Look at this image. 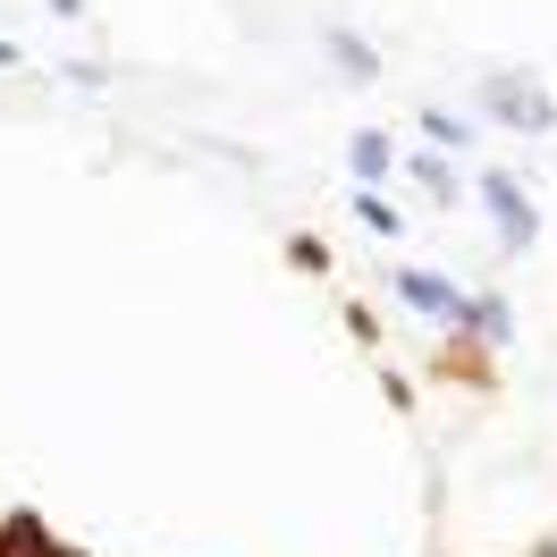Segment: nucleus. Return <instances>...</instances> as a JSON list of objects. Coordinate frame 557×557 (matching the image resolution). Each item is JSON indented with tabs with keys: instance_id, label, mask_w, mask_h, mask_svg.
Masks as SVG:
<instances>
[{
	"instance_id": "f257e3e1",
	"label": "nucleus",
	"mask_w": 557,
	"mask_h": 557,
	"mask_svg": "<svg viewBox=\"0 0 557 557\" xmlns=\"http://www.w3.org/2000/svg\"><path fill=\"white\" fill-rule=\"evenodd\" d=\"M397 296H406L414 313H431V321H465V313H473V305H465L440 271H406V278H397Z\"/></svg>"
},
{
	"instance_id": "f03ea898",
	"label": "nucleus",
	"mask_w": 557,
	"mask_h": 557,
	"mask_svg": "<svg viewBox=\"0 0 557 557\" xmlns=\"http://www.w3.org/2000/svg\"><path fill=\"white\" fill-rule=\"evenodd\" d=\"M482 195H490V211H498V228H507V245H532V203H523L516 186H507V177H490Z\"/></svg>"
},
{
	"instance_id": "7ed1b4c3",
	"label": "nucleus",
	"mask_w": 557,
	"mask_h": 557,
	"mask_svg": "<svg viewBox=\"0 0 557 557\" xmlns=\"http://www.w3.org/2000/svg\"><path fill=\"white\" fill-rule=\"evenodd\" d=\"M490 110H498V119H516V127H549V119H557L549 102H532V94H516V76H507V85H490Z\"/></svg>"
},
{
	"instance_id": "20e7f679",
	"label": "nucleus",
	"mask_w": 557,
	"mask_h": 557,
	"mask_svg": "<svg viewBox=\"0 0 557 557\" xmlns=\"http://www.w3.org/2000/svg\"><path fill=\"white\" fill-rule=\"evenodd\" d=\"M388 170V144L381 136H355V177H381Z\"/></svg>"
}]
</instances>
